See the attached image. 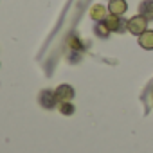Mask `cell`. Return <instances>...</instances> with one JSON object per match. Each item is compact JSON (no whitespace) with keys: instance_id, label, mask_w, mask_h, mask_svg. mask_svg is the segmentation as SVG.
<instances>
[{"instance_id":"cell-1","label":"cell","mask_w":153,"mask_h":153,"mask_svg":"<svg viewBox=\"0 0 153 153\" xmlns=\"http://www.w3.org/2000/svg\"><path fill=\"white\" fill-rule=\"evenodd\" d=\"M103 24L114 33H124V29H128V22L124 18H119L117 15H112V13L103 20Z\"/></svg>"},{"instance_id":"cell-2","label":"cell","mask_w":153,"mask_h":153,"mask_svg":"<svg viewBox=\"0 0 153 153\" xmlns=\"http://www.w3.org/2000/svg\"><path fill=\"white\" fill-rule=\"evenodd\" d=\"M146 27H148V20H146L142 15L133 16V18L128 20V31H130L131 34H135V36H140V34L146 31Z\"/></svg>"},{"instance_id":"cell-3","label":"cell","mask_w":153,"mask_h":153,"mask_svg":"<svg viewBox=\"0 0 153 153\" xmlns=\"http://www.w3.org/2000/svg\"><path fill=\"white\" fill-rule=\"evenodd\" d=\"M54 94H56V99L58 101H70L72 97H74V88L70 87V85H59L56 90H54Z\"/></svg>"},{"instance_id":"cell-4","label":"cell","mask_w":153,"mask_h":153,"mask_svg":"<svg viewBox=\"0 0 153 153\" xmlns=\"http://www.w3.org/2000/svg\"><path fill=\"white\" fill-rule=\"evenodd\" d=\"M56 94L54 92H51V90H43L42 94H40V103H42V106L43 108H54L56 106Z\"/></svg>"},{"instance_id":"cell-5","label":"cell","mask_w":153,"mask_h":153,"mask_svg":"<svg viewBox=\"0 0 153 153\" xmlns=\"http://www.w3.org/2000/svg\"><path fill=\"white\" fill-rule=\"evenodd\" d=\"M139 43H140L142 49L153 51V31H148V29H146V31L139 36Z\"/></svg>"},{"instance_id":"cell-6","label":"cell","mask_w":153,"mask_h":153,"mask_svg":"<svg viewBox=\"0 0 153 153\" xmlns=\"http://www.w3.org/2000/svg\"><path fill=\"white\" fill-rule=\"evenodd\" d=\"M126 2L124 0H110V4H108V9H110V13L112 15H117V16H121L124 11H126Z\"/></svg>"},{"instance_id":"cell-7","label":"cell","mask_w":153,"mask_h":153,"mask_svg":"<svg viewBox=\"0 0 153 153\" xmlns=\"http://www.w3.org/2000/svg\"><path fill=\"white\" fill-rule=\"evenodd\" d=\"M140 15L146 20H153V0H144L140 4Z\"/></svg>"},{"instance_id":"cell-8","label":"cell","mask_w":153,"mask_h":153,"mask_svg":"<svg viewBox=\"0 0 153 153\" xmlns=\"http://www.w3.org/2000/svg\"><path fill=\"white\" fill-rule=\"evenodd\" d=\"M90 15H92V18H94V20L103 22V20L106 18V9H105L103 6H94V7H92V11H90Z\"/></svg>"},{"instance_id":"cell-9","label":"cell","mask_w":153,"mask_h":153,"mask_svg":"<svg viewBox=\"0 0 153 153\" xmlns=\"http://www.w3.org/2000/svg\"><path fill=\"white\" fill-rule=\"evenodd\" d=\"M59 110H61V114H65V115L74 114V106H72V105H68V101H63V103H61V106H59Z\"/></svg>"},{"instance_id":"cell-10","label":"cell","mask_w":153,"mask_h":153,"mask_svg":"<svg viewBox=\"0 0 153 153\" xmlns=\"http://www.w3.org/2000/svg\"><path fill=\"white\" fill-rule=\"evenodd\" d=\"M96 33H97L101 38H106V36H108V33H110V29H108L105 24H99V25L96 27Z\"/></svg>"}]
</instances>
